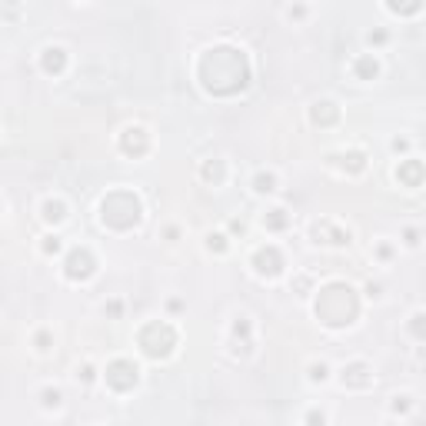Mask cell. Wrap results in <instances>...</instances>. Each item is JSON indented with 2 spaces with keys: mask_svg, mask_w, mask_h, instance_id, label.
<instances>
[{
  "mask_svg": "<svg viewBox=\"0 0 426 426\" xmlns=\"http://www.w3.org/2000/svg\"><path fill=\"white\" fill-rule=\"evenodd\" d=\"M60 64H64V57H47V70H60Z\"/></svg>",
  "mask_w": 426,
  "mask_h": 426,
  "instance_id": "cell-1",
  "label": "cell"
}]
</instances>
